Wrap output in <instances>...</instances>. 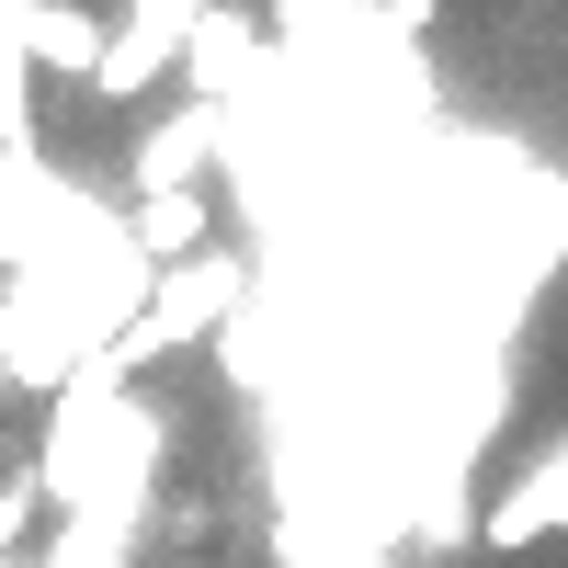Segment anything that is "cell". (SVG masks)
Masks as SVG:
<instances>
[{"label": "cell", "instance_id": "cell-1", "mask_svg": "<svg viewBox=\"0 0 568 568\" xmlns=\"http://www.w3.org/2000/svg\"><path fill=\"white\" fill-rule=\"evenodd\" d=\"M12 45H23V69L91 91V69H103V45H114V12H91V0H23Z\"/></svg>", "mask_w": 568, "mask_h": 568}, {"label": "cell", "instance_id": "cell-2", "mask_svg": "<svg viewBox=\"0 0 568 568\" xmlns=\"http://www.w3.org/2000/svg\"><path fill=\"white\" fill-rule=\"evenodd\" d=\"M546 535H568V433L489 500V546H500V557H524V546H546Z\"/></svg>", "mask_w": 568, "mask_h": 568}, {"label": "cell", "instance_id": "cell-3", "mask_svg": "<svg viewBox=\"0 0 568 568\" xmlns=\"http://www.w3.org/2000/svg\"><path fill=\"white\" fill-rule=\"evenodd\" d=\"M216 149H227V114H216V103H182V114H160L149 136H136V194H194Z\"/></svg>", "mask_w": 568, "mask_h": 568}, {"label": "cell", "instance_id": "cell-4", "mask_svg": "<svg viewBox=\"0 0 568 568\" xmlns=\"http://www.w3.org/2000/svg\"><path fill=\"white\" fill-rule=\"evenodd\" d=\"M182 69H194V103L227 114V91H251V80H262V23H251V12H227V0H205V23L182 34Z\"/></svg>", "mask_w": 568, "mask_h": 568}, {"label": "cell", "instance_id": "cell-5", "mask_svg": "<svg viewBox=\"0 0 568 568\" xmlns=\"http://www.w3.org/2000/svg\"><path fill=\"white\" fill-rule=\"evenodd\" d=\"M125 251L149 262V273H171V262H205V251H216V205H205V182H194V194H136Z\"/></svg>", "mask_w": 568, "mask_h": 568}, {"label": "cell", "instance_id": "cell-6", "mask_svg": "<svg viewBox=\"0 0 568 568\" xmlns=\"http://www.w3.org/2000/svg\"><path fill=\"white\" fill-rule=\"evenodd\" d=\"M45 500H58V489H45V466H23V478H0V546H23V524H34Z\"/></svg>", "mask_w": 568, "mask_h": 568}, {"label": "cell", "instance_id": "cell-7", "mask_svg": "<svg viewBox=\"0 0 568 568\" xmlns=\"http://www.w3.org/2000/svg\"><path fill=\"white\" fill-rule=\"evenodd\" d=\"M114 23H149V34H171V45H182V34H194V23H205V0H125V12H114Z\"/></svg>", "mask_w": 568, "mask_h": 568}, {"label": "cell", "instance_id": "cell-8", "mask_svg": "<svg viewBox=\"0 0 568 568\" xmlns=\"http://www.w3.org/2000/svg\"><path fill=\"white\" fill-rule=\"evenodd\" d=\"M12 387H23V375H12V353H0V398H12Z\"/></svg>", "mask_w": 568, "mask_h": 568}, {"label": "cell", "instance_id": "cell-9", "mask_svg": "<svg viewBox=\"0 0 568 568\" xmlns=\"http://www.w3.org/2000/svg\"><path fill=\"white\" fill-rule=\"evenodd\" d=\"M353 568H375V557H353Z\"/></svg>", "mask_w": 568, "mask_h": 568}]
</instances>
